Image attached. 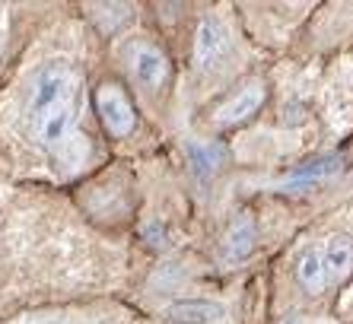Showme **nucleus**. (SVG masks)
I'll return each mask as SVG.
<instances>
[{"mask_svg": "<svg viewBox=\"0 0 353 324\" xmlns=\"http://www.w3.org/2000/svg\"><path fill=\"white\" fill-rule=\"evenodd\" d=\"M77 112V77L74 70L61 61L45 64L32 83V99H29V118H32L35 137L45 146L61 143L74 121Z\"/></svg>", "mask_w": 353, "mask_h": 324, "instance_id": "1", "label": "nucleus"}, {"mask_svg": "<svg viewBox=\"0 0 353 324\" xmlns=\"http://www.w3.org/2000/svg\"><path fill=\"white\" fill-rule=\"evenodd\" d=\"M96 112L102 118V128L118 140L134 134V128H137V112L118 83H102L96 90Z\"/></svg>", "mask_w": 353, "mask_h": 324, "instance_id": "2", "label": "nucleus"}, {"mask_svg": "<svg viewBox=\"0 0 353 324\" xmlns=\"http://www.w3.org/2000/svg\"><path fill=\"white\" fill-rule=\"evenodd\" d=\"M128 61H131V73L134 80L143 86V90H163L165 80H169V57L157 48V45H147V41H134L128 48Z\"/></svg>", "mask_w": 353, "mask_h": 324, "instance_id": "3", "label": "nucleus"}, {"mask_svg": "<svg viewBox=\"0 0 353 324\" xmlns=\"http://www.w3.org/2000/svg\"><path fill=\"white\" fill-rule=\"evenodd\" d=\"M226 45H230V35H226V29H223V23L216 17H204L201 23H197L194 61H197V67H201V70H210V67H214L216 61L223 57Z\"/></svg>", "mask_w": 353, "mask_h": 324, "instance_id": "4", "label": "nucleus"}, {"mask_svg": "<svg viewBox=\"0 0 353 324\" xmlns=\"http://www.w3.org/2000/svg\"><path fill=\"white\" fill-rule=\"evenodd\" d=\"M258 248V229L252 216H239L220 242V258L223 264H239V261L252 258Z\"/></svg>", "mask_w": 353, "mask_h": 324, "instance_id": "5", "label": "nucleus"}, {"mask_svg": "<svg viewBox=\"0 0 353 324\" xmlns=\"http://www.w3.org/2000/svg\"><path fill=\"white\" fill-rule=\"evenodd\" d=\"M163 318L172 324H220L226 318V308L210 299H179L165 305Z\"/></svg>", "mask_w": 353, "mask_h": 324, "instance_id": "6", "label": "nucleus"}, {"mask_svg": "<svg viewBox=\"0 0 353 324\" xmlns=\"http://www.w3.org/2000/svg\"><path fill=\"white\" fill-rule=\"evenodd\" d=\"M261 105H264V83H248V86H242L226 105H220V112H216V124H223V128L242 124V121H248Z\"/></svg>", "mask_w": 353, "mask_h": 324, "instance_id": "7", "label": "nucleus"}, {"mask_svg": "<svg viewBox=\"0 0 353 324\" xmlns=\"http://www.w3.org/2000/svg\"><path fill=\"white\" fill-rule=\"evenodd\" d=\"M321 267H325V283L328 280H344L353 270V242L347 235H331L325 252H321Z\"/></svg>", "mask_w": 353, "mask_h": 324, "instance_id": "8", "label": "nucleus"}, {"mask_svg": "<svg viewBox=\"0 0 353 324\" xmlns=\"http://www.w3.org/2000/svg\"><path fill=\"white\" fill-rule=\"evenodd\" d=\"M296 280L305 292H321L325 286V267H321V252L319 248H305L303 258H299V267H296Z\"/></svg>", "mask_w": 353, "mask_h": 324, "instance_id": "9", "label": "nucleus"}, {"mask_svg": "<svg viewBox=\"0 0 353 324\" xmlns=\"http://www.w3.org/2000/svg\"><path fill=\"white\" fill-rule=\"evenodd\" d=\"M185 153H188V162L194 165L197 175H207V172H216L226 159V150L216 143H185Z\"/></svg>", "mask_w": 353, "mask_h": 324, "instance_id": "10", "label": "nucleus"}, {"mask_svg": "<svg viewBox=\"0 0 353 324\" xmlns=\"http://www.w3.org/2000/svg\"><path fill=\"white\" fill-rule=\"evenodd\" d=\"M92 19L99 23L102 32H121L134 19V7H128V3H99V7H92Z\"/></svg>", "mask_w": 353, "mask_h": 324, "instance_id": "11", "label": "nucleus"}, {"mask_svg": "<svg viewBox=\"0 0 353 324\" xmlns=\"http://www.w3.org/2000/svg\"><path fill=\"white\" fill-rule=\"evenodd\" d=\"M334 172H341V156H325V159H319V162H309L305 169L293 172V175H290V181L321 179V175H334Z\"/></svg>", "mask_w": 353, "mask_h": 324, "instance_id": "12", "label": "nucleus"}, {"mask_svg": "<svg viewBox=\"0 0 353 324\" xmlns=\"http://www.w3.org/2000/svg\"><path fill=\"white\" fill-rule=\"evenodd\" d=\"M143 239H147V245H150V248H157V252H163V248H169V235H165V229L159 226L157 219L143 226Z\"/></svg>", "mask_w": 353, "mask_h": 324, "instance_id": "13", "label": "nucleus"}]
</instances>
